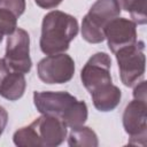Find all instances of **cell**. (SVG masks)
<instances>
[{"label": "cell", "instance_id": "ac0fdd59", "mask_svg": "<svg viewBox=\"0 0 147 147\" xmlns=\"http://www.w3.org/2000/svg\"><path fill=\"white\" fill-rule=\"evenodd\" d=\"M0 8L8 9L20 17L25 10V0H0Z\"/></svg>", "mask_w": 147, "mask_h": 147}, {"label": "cell", "instance_id": "30bf717a", "mask_svg": "<svg viewBox=\"0 0 147 147\" xmlns=\"http://www.w3.org/2000/svg\"><path fill=\"white\" fill-rule=\"evenodd\" d=\"M77 99L68 92H34L33 103L40 114L53 115L62 118Z\"/></svg>", "mask_w": 147, "mask_h": 147}, {"label": "cell", "instance_id": "44dd1931", "mask_svg": "<svg viewBox=\"0 0 147 147\" xmlns=\"http://www.w3.org/2000/svg\"><path fill=\"white\" fill-rule=\"evenodd\" d=\"M7 122H8V113L3 107L0 106V137L6 129Z\"/></svg>", "mask_w": 147, "mask_h": 147}, {"label": "cell", "instance_id": "7402d4cb", "mask_svg": "<svg viewBox=\"0 0 147 147\" xmlns=\"http://www.w3.org/2000/svg\"><path fill=\"white\" fill-rule=\"evenodd\" d=\"M9 71H10V70H9L8 67L6 65L5 60H3V59H0V83L2 82L3 77H5Z\"/></svg>", "mask_w": 147, "mask_h": 147}, {"label": "cell", "instance_id": "ffe728a7", "mask_svg": "<svg viewBox=\"0 0 147 147\" xmlns=\"http://www.w3.org/2000/svg\"><path fill=\"white\" fill-rule=\"evenodd\" d=\"M34 2L37 3V6H39L40 8H44V9H52V8H55L57 7L62 0H34Z\"/></svg>", "mask_w": 147, "mask_h": 147}, {"label": "cell", "instance_id": "5b68a950", "mask_svg": "<svg viewBox=\"0 0 147 147\" xmlns=\"http://www.w3.org/2000/svg\"><path fill=\"white\" fill-rule=\"evenodd\" d=\"M37 72L46 84H64L75 75V61L65 53L47 55L38 62Z\"/></svg>", "mask_w": 147, "mask_h": 147}, {"label": "cell", "instance_id": "d6986e66", "mask_svg": "<svg viewBox=\"0 0 147 147\" xmlns=\"http://www.w3.org/2000/svg\"><path fill=\"white\" fill-rule=\"evenodd\" d=\"M133 98L140 101H146V80H140L133 90Z\"/></svg>", "mask_w": 147, "mask_h": 147}, {"label": "cell", "instance_id": "3957f363", "mask_svg": "<svg viewBox=\"0 0 147 147\" xmlns=\"http://www.w3.org/2000/svg\"><path fill=\"white\" fill-rule=\"evenodd\" d=\"M144 48V41H137L136 44L124 47L115 53L121 80L127 87L134 86L144 77L146 64Z\"/></svg>", "mask_w": 147, "mask_h": 147}, {"label": "cell", "instance_id": "9c48e42d", "mask_svg": "<svg viewBox=\"0 0 147 147\" xmlns=\"http://www.w3.org/2000/svg\"><path fill=\"white\" fill-rule=\"evenodd\" d=\"M31 125L38 136L40 147L59 146L67 138V125L57 116L41 114L40 117L31 123Z\"/></svg>", "mask_w": 147, "mask_h": 147}, {"label": "cell", "instance_id": "6da1fadb", "mask_svg": "<svg viewBox=\"0 0 147 147\" xmlns=\"http://www.w3.org/2000/svg\"><path fill=\"white\" fill-rule=\"evenodd\" d=\"M78 29V21L72 15L61 10L47 13L41 23V52L46 55L64 53L77 36Z\"/></svg>", "mask_w": 147, "mask_h": 147}, {"label": "cell", "instance_id": "e0dca14e", "mask_svg": "<svg viewBox=\"0 0 147 147\" xmlns=\"http://www.w3.org/2000/svg\"><path fill=\"white\" fill-rule=\"evenodd\" d=\"M17 16L5 8H0V33L9 36L17 28Z\"/></svg>", "mask_w": 147, "mask_h": 147}, {"label": "cell", "instance_id": "603a6c76", "mask_svg": "<svg viewBox=\"0 0 147 147\" xmlns=\"http://www.w3.org/2000/svg\"><path fill=\"white\" fill-rule=\"evenodd\" d=\"M1 41H2V34L0 33V42H1Z\"/></svg>", "mask_w": 147, "mask_h": 147}, {"label": "cell", "instance_id": "52a82bcc", "mask_svg": "<svg viewBox=\"0 0 147 147\" xmlns=\"http://www.w3.org/2000/svg\"><path fill=\"white\" fill-rule=\"evenodd\" d=\"M110 67V56L103 52L95 53L87 60L82 69L80 79L83 85L90 93L103 85L113 83Z\"/></svg>", "mask_w": 147, "mask_h": 147}, {"label": "cell", "instance_id": "2e32d148", "mask_svg": "<svg viewBox=\"0 0 147 147\" xmlns=\"http://www.w3.org/2000/svg\"><path fill=\"white\" fill-rule=\"evenodd\" d=\"M13 141L18 147H40L38 136L31 124L15 131Z\"/></svg>", "mask_w": 147, "mask_h": 147}, {"label": "cell", "instance_id": "277c9868", "mask_svg": "<svg viewBox=\"0 0 147 147\" xmlns=\"http://www.w3.org/2000/svg\"><path fill=\"white\" fill-rule=\"evenodd\" d=\"M3 60L10 71L28 74L31 70L30 36L24 29L16 28V30L8 36Z\"/></svg>", "mask_w": 147, "mask_h": 147}, {"label": "cell", "instance_id": "5bb4252c", "mask_svg": "<svg viewBox=\"0 0 147 147\" xmlns=\"http://www.w3.org/2000/svg\"><path fill=\"white\" fill-rule=\"evenodd\" d=\"M87 115L88 113H87L86 103L84 101L77 100L69 108V110L62 116L61 119L64 122L67 127L75 129V127H79L85 124V122L87 121Z\"/></svg>", "mask_w": 147, "mask_h": 147}, {"label": "cell", "instance_id": "4fadbf2b", "mask_svg": "<svg viewBox=\"0 0 147 147\" xmlns=\"http://www.w3.org/2000/svg\"><path fill=\"white\" fill-rule=\"evenodd\" d=\"M68 145L71 147H96L99 145L96 133L88 126H79L71 129L68 137Z\"/></svg>", "mask_w": 147, "mask_h": 147}, {"label": "cell", "instance_id": "9a60e30c", "mask_svg": "<svg viewBox=\"0 0 147 147\" xmlns=\"http://www.w3.org/2000/svg\"><path fill=\"white\" fill-rule=\"evenodd\" d=\"M119 8L130 13L131 21L136 24H146V0H116Z\"/></svg>", "mask_w": 147, "mask_h": 147}, {"label": "cell", "instance_id": "7c38bea8", "mask_svg": "<svg viewBox=\"0 0 147 147\" xmlns=\"http://www.w3.org/2000/svg\"><path fill=\"white\" fill-rule=\"evenodd\" d=\"M26 80L24 74L9 71L0 83V95L9 101L21 99L25 92Z\"/></svg>", "mask_w": 147, "mask_h": 147}, {"label": "cell", "instance_id": "8fae6325", "mask_svg": "<svg viewBox=\"0 0 147 147\" xmlns=\"http://www.w3.org/2000/svg\"><path fill=\"white\" fill-rule=\"evenodd\" d=\"M91 96L94 107L99 111L106 113L114 110L119 105L122 92L116 85L110 83L93 91L91 93Z\"/></svg>", "mask_w": 147, "mask_h": 147}, {"label": "cell", "instance_id": "8992f818", "mask_svg": "<svg viewBox=\"0 0 147 147\" xmlns=\"http://www.w3.org/2000/svg\"><path fill=\"white\" fill-rule=\"evenodd\" d=\"M123 126L130 136V145H146L147 138V103L146 101L132 100L123 113Z\"/></svg>", "mask_w": 147, "mask_h": 147}, {"label": "cell", "instance_id": "7a4b0ae2", "mask_svg": "<svg viewBox=\"0 0 147 147\" xmlns=\"http://www.w3.org/2000/svg\"><path fill=\"white\" fill-rule=\"evenodd\" d=\"M116 0H96L82 21V37L90 44L105 40V28L121 14Z\"/></svg>", "mask_w": 147, "mask_h": 147}, {"label": "cell", "instance_id": "ba28073f", "mask_svg": "<svg viewBox=\"0 0 147 147\" xmlns=\"http://www.w3.org/2000/svg\"><path fill=\"white\" fill-rule=\"evenodd\" d=\"M105 39H107L109 49L115 54L117 51L136 44L137 24L129 18L116 17L105 28Z\"/></svg>", "mask_w": 147, "mask_h": 147}]
</instances>
